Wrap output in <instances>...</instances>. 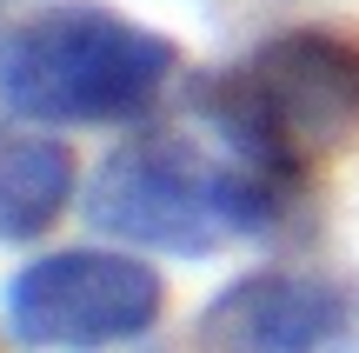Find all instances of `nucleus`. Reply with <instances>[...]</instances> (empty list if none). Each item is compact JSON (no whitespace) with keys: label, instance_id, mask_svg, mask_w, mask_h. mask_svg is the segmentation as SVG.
Wrapping results in <instances>:
<instances>
[{"label":"nucleus","instance_id":"f257e3e1","mask_svg":"<svg viewBox=\"0 0 359 353\" xmlns=\"http://www.w3.org/2000/svg\"><path fill=\"white\" fill-rule=\"evenodd\" d=\"M293 194L299 187L246 167L213 133L200 140L187 127H160L120 140L100 160V173L87 180V220L93 234H114L127 247L206 260L219 247L273 234Z\"/></svg>","mask_w":359,"mask_h":353},{"label":"nucleus","instance_id":"f03ea898","mask_svg":"<svg viewBox=\"0 0 359 353\" xmlns=\"http://www.w3.org/2000/svg\"><path fill=\"white\" fill-rule=\"evenodd\" d=\"M180 47L147 20L67 0L0 27V114L34 127H133L167 100Z\"/></svg>","mask_w":359,"mask_h":353},{"label":"nucleus","instance_id":"7ed1b4c3","mask_svg":"<svg viewBox=\"0 0 359 353\" xmlns=\"http://www.w3.org/2000/svg\"><path fill=\"white\" fill-rule=\"evenodd\" d=\"M193 114L219 147L299 187L313 160L359 133V40L326 27L259 40L246 60L193 80Z\"/></svg>","mask_w":359,"mask_h":353},{"label":"nucleus","instance_id":"20e7f679","mask_svg":"<svg viewBox=\"0 0 359 353\" xmlns=\"http://www.w3.org/2000/svg\"><path fill=\"white\" fill-rule=\"evenodd\" d=\"M167 314V280L127 247H60L7 280V333L34 353L133 347Z\"/></svg>","mask_w":359,"mask_h":353},{"label":"nucleus","instance_id":"39448f33","mask_svg":"<svg viewBox=\"0 0 359 353\" xmlns=\"http://www.w3.org/2000/svg\"><path fill=\"white\" fill-rule=\"evenodd\" d=\"M193 353H359V293L313 274H246L206 300Z\"/></svg>","mask_w":359,"mask_h":353},{"label":"nucleus","instance_id":"423d86ee","mask_svg":"<svg viewBox=\"0 0 359 353\" xmlns=\"http://www.w3.org/2000/svg\"><path fill=\"white\" fill-rule=\"evenodd\" d=\"M80 167L67 140L47 133H0V247L40 240L67 207H74Z\"/></svg>","mask_w":359,"mask_h":353}]
</instances>
